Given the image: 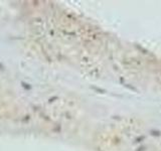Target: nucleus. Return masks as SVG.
<instances>
[]
</instances>
